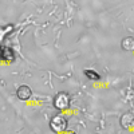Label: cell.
<instances>
[{
    "label": "cell",
    "instance_id": "4",
    "mask_svg": "<svg viewBox=\"0 0 134 134\" xmlns=\"http://www.w3.org/2000/svg\"><path fill=\"white\" fill-rule=\"evenodd\" d=\"M133 114L131 113H127V114H124L121 117V126L124 129H131L133 127Z\"/></svg>",
    "mask_w": 134,
    "mask_h": 134
},
{
    "label": "cell",
    "instance_id": "3",
    "mask_svg": "<svg viewBox=\"0 0 134 134\" xmlns=\"http://www.w3.org/2000/svg\"><path fill=\"white\" fill-rule=\"evenodd\" d=\"M16 97L20 100H28L32 97V91H31V88L27 85H21V86H19V88L16 90Z\"/></svg>",
    "mask_w": 134,
    "mask_h": 134
},
{
    "label": "cell",
    "instance_id": "7",
    "mask_svg": "<svg viewBox=\"0 0 134 134\" xmlns=\"http://www.w3.org/2000/svg\"><path fill=\"white\" fill-rule=\"evenodd\" d=\"M62 134H75L74 131H71V130H66V131H63Z\"/></svg>",
    "mask_w": 134,
    "mask_h": 134
},
{
    "label": "cell",
    "instance_id": "6",
    "mask_svg": "<svg viewBox=\"0 0 134 134\" xmlns=\"http://www.w3.org/2000/svg\"><path fill=\"white\" fill-rule=\"evenodd\" d=\"M83 74L87 76V79H90V81H100V75L98 72H95L94 70H85Z\"/></svg>",
    "mask_w": 134,
    "mask_h": 134
},
{
    "label": "cell",
    "instance_id": "2",
    "mask_svg": "<svg viewBox=\"0 0 134 134\" xmlns=\"http://www.w3.org/2000/svg\"><path fill=\"white\" fill-rule=\"evenodd\" d=\"M70 102H71V99H70V95L67 93H58L57 95L54 97V106H55V109H58V110L69 109L70 107Z\"/></svg>",
    "mask_w": 134,
    "mask_h": 134
},
{
    "label": "cell",
    "instance_id": "1",
    "mask_svg": "<svg viewBox=\"0 0 134 134\" xmlns=\"http://www.w3.org/2000/svg\"><path fill=\"white\" fill-rule=\"evenodd\" d=\"M50 127L55 133H63L67 130V119L63 115H55L50 121Z\"/></svg>",
    "mask_w": 134,
    "mask_h": 134
},
{
    "label": "cell",
    "instance_id": "5",
    "mask_svg": "<svg viewBox=\"0 0 134 134\" xmlns=\"http://www.w3.org/2000/svg\"><path fill=\"white\" fill-rule=\"evenodd\" d=\"M121 46H122V50H125V51H129V52H131V51L134 50V38H131V36H127V38H125L124 40H122Z\"/></svg>",
    "mask_w": 134,
    "mask_h": 134
}]
</instances>
